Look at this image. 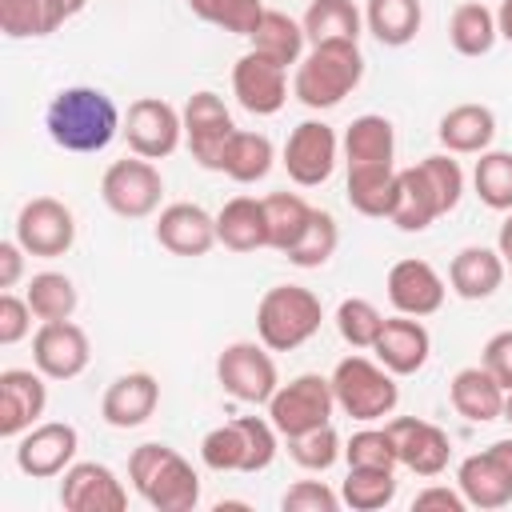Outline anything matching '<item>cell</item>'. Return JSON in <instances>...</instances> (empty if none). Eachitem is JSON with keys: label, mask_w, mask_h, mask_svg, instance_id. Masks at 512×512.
Masks as SVG:
<instances>
[{"label": "cell", "mask_w": 512, "mask_h": 512, "mask_svg": "<svg viewBox=\"0 0 512 512\" xmlns=\"http://www.w3.org/2000/svg\"><path fill=\"white\" fill-rule=\"evenodd\" d=\"M24 244L20 240H0V288H16L24 276Z\"/></svg>", "instance_id": "52"}, {"label": "cell", "mask_w": 512, "mask_h": 512, "mask_svg": "<svg viewBox=\"0 0 512 512\" xmlns=\"http://www.w3.org/2000/svg\"><path fill=\"white\" fill-rule=\"evenodd\" d=\"M280 432L264 416H236L204 432L200 460L212 472H264L276 460Z\"/></svg>", "instance_id": "5"}, {"label": "cell", "mask_w": 512, "mask_h": 512, "mask_svg": "<svg viewBox=\"0 0 512 512\" xmlns=\"http://www.w3.org/2000/svg\"><path fill=\"white\" fill-rule=\"evenodd\" d=\"M76 448H80V432L72 424L44 420L16 440V468L32 480H52L76 464Z\"/></svg>", "instance_id": "15"}, {"label": "cell", "mask_w": 512, "mask_h": 512, "mask_svg": "<svg viewBox=\"0 0 512 512\" xmlns=\"http://www.w3.org/2000/svg\"><path fill=\"white\" fill-rule=\"evenodd\" d=\"M32 304L28 296H16V292H4L0 296V344H20L28 332H32Z\"/></svg>", "instance_id": "49"}, {"label": "cell", "mask_w": 512, "mask_h": 512, "mask_svg": "<svg viewBox=\"0 0 512 512\" xmlns=\"http://www.w3.org/2000/svg\"><path fill=\"white\" fill-rule=\"evenodd\" d=\"M56 4H60V8H64V16L72 20L76 12H84V4H88V0H56Z\"/></svg>", "instance_id": "55"}, {"label": "cell", "mask_w": 512, "mask_h": 512, "mask_svg": "<svg viewBox=\"0 0 512 512\" xmlns=\"http://www.w3.org/2000/svg\"><path fill=\"white\" fill-rule=\"evenodd\" d=\"M500 420H508V424H512V392L504 396V416H500Z\"/></svg>", "instance_id": "56"}, {"label": "cell", "mask_w": 512, "mask_h": 512, "mask_svg": "<svg viewBox=\"0 0 512 512\" xmlns=\"http://www.w3.org/2000/svg\"><path fill=\"white\" fill-rule=\"evenodd\" d=\"M64 8L56 0H0V32L8 40L48 36L64 24Z\"/></svg>", "instance_id": "38"}, {"label": "cell", "mask_w": 512, "mask_h": 512, "mask_svg": "<svg viewBox=\"0 0 512 512\" xmlns=\"http://www.w3.org/2000/svg\"><path fill=\"white\" fill-rule=\"evenodd\" d=\"M92 360L88 332L72 320H44L32 336V364L48 380H76Z\"/></svg>", "instance_id": "17"}, {"label": "cell", "mask_w": 512, "mask_h": 512, "mask_svg": "<svg viewBox=\"0 0 512 512\" xmlns=\"http://www.w3.org/2000/svg\"><path fill=\"white\" fill-rule=\"evenodd\" d=\"M332 392H336V408L360 424H372V420H384L396 412L400 404V388H396V376L380 364V360H368L360 352L344 356L336 368H332Z\"/></svg>", "instance_id": "6"}, {"label": "cell", "mask_w": 512, "mask_h": 512, "mask_svg": "<svg viewBox=\"0 0 512 512\" xmlns=\"http://www.w3.org/2000/svg\"><path fill=\"white\" fill-rule=\"evenodd\" d=\"M188 8L204 24H212L220 32H232V36H252V28L264 16L260 0H188Z\"/></svg>", "instance_id": "43"}, {"label": "cell", "mask_w": 512, "mask_h": 512, "mask_svg": "<svg viewBox=\"0 0 512 512\" xmlns=\"http://www.w3.org/2000/svg\"><path fill=\"white\" fill-rule=\"evenodd\" d=\"M160 196H164V176H160V168L152 164V160H144V156H124V160H116V164H108L104 168V176H100V200L116 212V216H124V220H144V216H152L156 208H160Z\"/></svg>", "instance_id": "8"}, {"label": "cell", "mask_w": 512, "mask_h": 512, "mask_svg": "<svg viewBox=\"0 0 512 512\" xmlns=\"http://www.w3.org/2000/svg\"><path fill=\"white\" fill-rule=\"evenodd\" d=\"M300 24H304L308 44L360 40V32H364V12H360L352 0H312Z\"/></svg>", "instance_id": "35"}, {"label": "cell", "mask_w": 512, "mask_h": 512, "mask_svg": "<svg viewBox=\"0 0 512 512\" xmlns=\"http://www.w3.org/2000/svg\"><path fill=\"white\" fill-rule=\"evenodd\" d=\"M324 324V304L304 284H276L256 304V336L272 352H292L308 344Z\"/></svg>", "instance_id": "4"}, {"label": "cell", "mask_w": 512, "mask_h": 512, "mask_svg": "<svg viewBox=\"0 0 512 512\" xmlns=\"http://www.w3.org/2000/svg\"><path fill=\"white\" fill-rule=\"evenodd\" d=\"M236 124H232V112L224 104V96L200 88L188 96L184 104V140H188V152L200 168L208 172H220V160H224V148L232 140Z\"/></svg>", "instance_id": "13"}, {"label": "cell", "mask_w": 512, "mask_h": 512, "mask_svg": "<svg viewBox=\"0 0 512 512\" xmlns=\"http://www.w3.org/2000/svg\"><path fill=\"white\" fill-rule=\"evenodd\" d=\"M28 304H32V312H36V320L44 324V320H72V312H76V284L64 276V272H36L32 280H28Z\"/></svg>", "instance_id": "41"}, {"label": "cell", "mask_w": 512, "mask_h": 512, "mask_svg": "<svg viewBox=\"0 0 512 512\" xmlns=\"http://www.w3.org/2000/svg\"><path fill=\"white\" fill-rule=\"evenodd\" d=\"M436 136L452 156H480L496 136V112L488 104H456L440 116Z\"/></svg>", "instance_id": "27"}, {"label": "cell", "mask_w": 512, "mask_h": 512, "mask_svg": "<svg viewBox=\"0 0 512 512\" xmlns=\"http://www.w3.org/2000/svg\"><path fill=\"white\" fill-rule=\"evenodd\" d=\"M48 376L40 368H4L0 372V436L20 440L32 424H40L48 408Z\"/></svg>", "instance_id": "18"}, {"label": "cell", "mask_w": 512, "mask_h": 512, "mask_svg": "<svg viewBox=\"0 0 512 512\" xmlns=\"http://www.w3.org/2000/svg\"><path fill=\"white\" fill-rule=\"evenodd\" d=\"M504 396H508V392L500 388V380H496L484 364L460 368V372L452 376V384H448L452 408H456L464 420H472V424L500 420V416H504Z\"/></svg>", "instance_id": "28"}, {"label": "cell", "mask_w": 512, "mask_h": 512, "mask_svg": "<svg viewBox=\"0 0 512 512\" xmlns=\"http://www.w3.org/2000/svg\"><path fill=\"white\" fill-rule=\"evenodd\" d=\"M496 248H500V256H512V212L504 216V224L496 232Z\"/></svg>", "instance_id": "54"}, {"label": "cell", "mask_w": 512, "mask_h": 512, "mask_svg": "<svg viewBox=\"0 0 512 512\" xmlns=\"http://www.w3.org/2000/svg\"><path fill=\"white\" fill-rule=\"evenodd\" d=\"M380 328H384V312H380L372 300L348 296V300L336 304V332H340L344 344H352V348H372L376 336H380Z\"/></svg>", "instance_id": "44"}, {"label": "cell", "mask_w": 512, "mask_h": 512, "mask_svg": "<svg viewBox=\"0 0 512 512\" xmlns=\"http://www.w3.org/2000/svg\"><path fill=\"white\" fill-rule=\"evenodd\" d=\"M456 488L464 492L468 508L512 504V436L492 440L488 448L464 456L456 468Z\"/></svg>", "instance_id": "10"}, {"label": "cell", "mask_w": 512, "mask_h": 512, "mask_svg": "<svg viewBox=\"0 0 512 512\" xmlns=\"http://www.w3.org/2000/svg\"><path fill=\"white\" fill-rule=\"evenodd\" d=\"M336 244H340V224H336V216L324 212V208H316L312 220H308V228H304V236L292 244L288 264H296V268H320V264L332 260Z\"/></svg>", "instance_id": "42"}, {"label": "cell", "mask_w": 512, "mask_h": 512, "mask_svg": "<svg viewBox=\"0 0 512 512\" xmlns=\"http://www.w3.org/2000/svg\"><path fill=\"white\" fill-rule=\"evenodd\" d=\"M312 204L300 192H268L264 196V220H268V248L276 252H292V244L304 236L308 220H312Z\"/></svg>", "instance_id": "36"}, {"label": "cell", "mask_w": 512, "mask_h": 512, "mask_svg": "<svg viewBox=\"0 0 512 512\" xmlns=\"http://www.w3.org/2000/svg\"><path fill=\"white\" fill-rule=\"evenodd\" d=\"M340 504H344L340 492H332L324 480H296L280 496V508L284 512H336Z\"/></svg>", "instance_id": "48"}, {"label": "cell", "mask_w": 512, "mask_h": 512, "mask_svg": "<svg viewBox=\"0 0 512 512\" xmlns=\"http://www.w3.org/2000/svg\"><path fill=\"white\" fill-rule=\"evenodd\" d=\"M340 500L352 512H380L396 500V468H348Z\"/></svg>", "instance_id": "39"}, {"label": "cell", "mask_w": 512, "mask_h": 512, "mask_svg": "<svg viewBox=\"0 0 512 512\" xmlns=\"http://www.w3.org/2000/svg\"><path fill=\"white\" fill-rule=\"evenodd\" d=\"M428 508H440V512H464L468 500H464L460 488H440V484H432V488L416 492V500H412V512H428Z\"/></svg>", "instance_id": "51"}, {"label": "cell", "mask_w": 512, "mask_h": 512, "mask_svg": "<svg viewBox=\"0 0 512 512\" xmlns=\"http://www.w3.org/2000/svg\"><path fill=\"white\" fill-rule=\"evenodd\" d=\"M424 24L420 0H368L364 4V28L384 44V48H404L416 40Z\"/></svg>", "instance_id": "31"}, {"label": "cell", "mask_w": 512, "mask_h": 512, "mask_svg": "<svg viewBox=\"0 0 512 512\" xmlns=\"http://www.w3.org/2000/svg\"><path fill=\"white\" fill-rule=\"evenodd\" d=\"M440 200L428 184V176L420 172V164L400 168V184H396V204H392V224L400 232H424L432 220H440Z\"/></svg>", "instance_id": "30"}, {"label": "cell", "mask_w": 512, "mask_h": 512, "mask_svg": "<svg viewBox=\"0 0 512 512\" xmlns=\"http://www.w3.org/2000/svg\"><path fill=\"white\" fill-rule=\"evenodd\" d=\"M480 364L500 380L504 392H512V328L488 336V344H484V352H480Z\"/></svg>", "instance_id": "50"}, {"label": "cell", "mask_w": 512, "mask_h": 512, "mask_svg": "<svg viewBox=\"0 0 512 512\" xmlns=\"http://www.w3.org/2000/svg\"><path fill=\"white\" fill-rule=\"evenodd\" d=\"M472 188L484 208L512 212V152H500V148L480 152V160L472 168Z\"/></svg>", "instance_id": "40"}, {"label": "cell", "mask_w": 512, "mask_h": 512, "mask_svg": "<svg viewBox=\"0 0 512 512\" xmlns=\"http://www.w3.org/2000/svg\"><path fill=\"white\" fill-rule=\"evenodd\" d=\"M344 460H348V468H396L400 464L388 428H360V432H352L348 444H344Z\"/></svg>", "instance_id": "46"}, {"label": "cell", "mask_w": 512, "mask_h": 512, "mask_svg": "<svg viewBox=\"0 0 512 512\" xmlns=\"http://www.w3.org/2000/svg\"><path fill=\"white\" fill-rule=\"evenodd\" d=\"M160 404V384L152 372H124L104 388L100 416L108 428H140Z\"/></svg>", "instance_id": "24"}, {"label": "cell", "mask_w": 512, "mask_h": 512, "mask_svg": "<svg viewBox=\"0 0 512 512\" xmlns=\"http://www.w3.org/2000/svg\"><path fill=\"white\" fill-rule=\"evenodd\" d=\"M364 80V56L356 40H328L312 44L292 76V96L304 108H336L352 88Z\"/></svg>", "instance_id": "3"}, {"label": "cell", "mask_w": 512, "mask_h": 512, "mask_svg": "<svg viewBox=\"0 0 512 512\" xmlns=\"http://www.w3.org/2000/svg\"><path fill=\"white\" fill-rule=\"evenodd\" d=\"M44 128H48L52 144L64 152H104L116 140V132L124 128V120H120L116 100L104 88L72 84L48 100Z\"/></svg>", "instance_id": "1"}, {"label": "cell", "mask_w": 512, "mask_h": 512, "mask_svg": "<svg viewBox=\"0 0 512 512\" xmlns=\"http://www.w3.org/2000/svg\"><path fill=\"white\" fill-rule=\"evenodd\" d=\"M376 360L392 372V376H412L428 364V352H432V336L428 328L416 320V316H388L376 344H372Z\"/></svg>", "instance_id": "23"}, {"label": "cell", "mask_w": 512, "mask_h": 512, "mask_svg": "<svg viewBox=\"0 0 512 512\" xmlns=\"http://www.w3.org/2000/svg\"><path fill=\"white\" fill-rule=\"evenodd\" d=\"M232 96L252 116H276L288 100V68L276 64L272 56L248 48L232 64Z\"/></svg>", "instance_id": "16"}, {"label": "cell", "mask_w": 512, "mask_h": 512, "mask_svg": "<svg viewBox=\"0 0 512 512\" xmlns=\"http://www.w3.org/2000/svg\"><path fill=\"white\" fill-rule=\"evenodd\" d=\"M420 172L428 176V184H432V192L440 200V212L448 216L460 204V196H464V168H460V160H452V152H432V156L420 160Z\"/></svg>", "instance_id": "47"}, {"label": "cell", "mask_w": 512, "mask_h": 512, "mask_svg": "<svg viewBox=\"0 0 512 512\" xmlns=\"http://www.w3.org/2000/svg\"><path fill=\"white\" fill-rule=\"evenodd\" d=\"M128 480L156 512H192L200 504V476L196 468L168 444L148 440L128 456Z\"/></svg>", "instance_id": "2"}, {"label": "cell", "mask_w": 512, "mask_h": 512, "mask_svg": "<svg viewBox=\"0 0 512 512\" xmlns=\"http://www.w3.org/2000/svg\"><path fill=\"white\" fill-rule=\"evenodd\" d=\"M396 184H400V168H352L344 196L360 216L388 220L396 204Z\"/></svg>", "instance_id": "34"}, {"label": "cell", "mask_w": 512, "mask_h": 512, "mask_svg": "<svg viewBox=\"0 0 512 512\" xmlns=\"http://www.w3.org/2000/svg\"><path fill=\"white\" fill-rule=\"evenodd\" d=\"M124 140L136 156L144 160H164L180 148L184 140V112H176L168 100L160 96H140L128 104L124 112Z\"/></svg>", "instance_id": "11"}, {"label": "cell", "mask_w": 512, "mask_h": 512, "mask_svg": "<svg viewBox=\"0 0 512 512\" xmlns=\"http://www.w3.org/2000/svg\"><path fill=\"white\" fill-rule=\"evenodd\" d=\"M60 504L68 512H124L128 488L120 484V476L108 464L80 460L60 480Z\"/></svg>", "instance_id": "20"}, {"label": "cell", "mask_w": 512, "mask_h": 512, "mask_svg": "<svg viewBox=\"0 0 512 512\" xmlns=\"http://www.w3.org/2000/svg\"><path fill=\"white\" fill-rule=\"evenodd\" d=\"M448 40L460 56H488L492 44L500 40V28H496V12L480 0H468L452 12L448 20Z\"/></svg>", "instance_id": "37"}, {"label": "cell", "mask_w": 512, "mask_h": 512, "mask_svg": "<svg viewBox=\"0 0 512 512\" xmlns=\"http://www.w3.org/2000/svg\"><path fill=\"white\" fill-rule=\"evenodd\" d=\"M272 160H276V148L264 132H244L236 128L228 148H224V160H220V172L236 184H256L272 172Z\"/></svg>", "instance_id": "33"}, {"label": "cell", "mask_w": 512, "mask_h": 512, "mask_svg": "<svg viewBox=\"0 0 512 512\" xmlns=\"http://www.w3.org/2000/svg\"><path fill=\"white\" fill-rule=\"evenodd\" d=\"M156 244L168 248L172 256H208L220 244L216 216H208L192 200H176V204L160 208V216H156Z\"/></svg>", "instance_id": "22"}, {"label": "cell", "mask_w": 512, "mask_h": 512, "mask_svg": "<svg viewBox=\"0 0 512 512\" xmlns=\"http://www.w3.org/2000/svg\"><path fill=\"white\" fill-rule=\"evenodd\" d=\"M16 240L28 256L56 260L76 244V216L56 196H32L16 216Z\"/></svg>", "instance_id": "14"}, {"label": "cell", "mask_w": 512, "mask_h": 512, "mask_svg": "<svg viewBox=\"0 0 512 512\" xmlns=\"http://www.w3.org/2000/svg\"><path fill=\"white\" fill-rule=\"evenodd\" d=\"M216 380L228 396H236L240 404H268L272 392L280 388L276 376V360L272 348L256 344V340H232L220 356H216Z\"/></svg>", "instance_id": "9"}, {"label": "cell", "mask_w": 512, "mask_h": 512, "mask_svg": "<svg viewBox=\"0 0 512 512\" xmlns=\"http://www.w3.org/2000/svg\"><path fill=\"white\" fill-rule=\"evenodd\" d=\"M252 48L256 52H264V56H272L276 64H300L304 60V44H308V36H304V24L300 20H292L288 12H280V8H264V16H260V24L252 28Z\"/></svg>", "instance_id": "32"}, {"label": "cell", "mask_w": 512, "mask_h": 512, "mask_svg": "<svg viewBox=\"0 0 512 512\" xmlns=\"http://www.w3.org/2000/svg\"><path fill=\"white\" fill-rule=\"evenodd\" d=\"M344 164L352 168H396V132L380 112H364L344 132Z\"/></svg>", "instance_id": "26"}, {"label": "cell", "mask_w": 512, "mask_h": 512, "mask_svg": "<svg viewBox=\"0 0 512 512\" xmlns=\"http://www.w3.org/2000/svg\"><path fill=\"white\" fill-rule=\"evenodd\" d=\"M504 264H508V272H512V256H504Z\"/></svg>", "instance_id": "57"}, {"label": "cell", "mask_w": 512, "mask_h": 512, "mask_svg": "<svg viewBox=\"0 0 512 512\" xmlns=\"http://www.w3.org/2000/svg\"><path fill=\"white\" fill-rule=\"evenodd\" d=\"M496 28H500V36L512 44V0H500V8H496Z\"/></svg>", "instance_id": "53"}, {"label": "cell", "mask_w": 512, "mask_h": 512, "mask_svg": "<svg viewBox=\"0 0 512 512\" xmlns=\"http://www.w3.org/2000/svg\"><path fill=\"white\" fill-rule=\"evenodd\" d=\"M216 240L228 252H256L268 248V220H264V200L256 196H232L216 212Z\"/></svg>", "instance_id": "29"}, {"label": "cell", "mask_w": 512, "mask_h": 512, "mask_svg": "<svg viewBox=\"0 0 512 512\" xmlns=\"http://www.w3.org/2000/svg\"><path fill=\"white\" fill-rule=\"evenodd\" d=\"M336 160H340V140H336L332 124H324V120H300L288 132L284 152H280V164H284L288 180L300 184V188L324 184L336 172Z\"/></svg>", "instance_id": "12"}, {"label": "cell", "mask_w": 512, "mask_h": 512, "mask_svg": "<svg viewBox=\"0 0 512 512\" xmlns=\"http://www.w3.org/2000/svg\"><path fill=\"white\" fill-rule=\"evenodd\" d=\"M288 456H292L300 468H308V472H328V468L344 456V444H340V436H336L332 424H320V428H312V432L292 436V440H288Z\"/></svg>", "instance_id": "45"}, {"label": "cell", "mask_w": 512, "mask_h": 512, "mask_svg": "<svg viewBox=\"0 0 512 512\" xmlns=\"http://www.w3.org/2000/svg\"><path fill=\"white\" fill-rule=\"evenodd\" d=\"M504 256L500 248H484V244H468L452 256L448 264V284L460 300H488L500 284H504Z\"/></svg>", "instance_id": "25"}, {"label": "cell", "mask_w": 512, "mask_h": 512, "mask_svg": "<svg viewBox=\"0 0 512 512\" xmlns=\"http://www.w3.org/2000/svg\"><path fill=\"white\" fill-rule=\"evenodd\" d=\"M392 444H396V456L408 472L416 476H440L452 460V440L440 424L432 420H420V416H396L384 424Z\"/></svg>", "instance_id": "19"}, {"label": "cell", "mask_w": 512, "mask_h": 512, "mask_svg": "<svg viewBox=\"0 0 512 512\" xmlns=\"http://www.w3.org/2000/svg\"><path fill=\"white\" fill-rule=\"evenodd\" d=\"M384 288H388L392 308H396L400 316H416V320L440 312V308H444V296H448L444 276H440L428 260H416V256L396 260V264L388 268V284H384Z\"/></svg>", "instance_id": "21"}, {"label": "cell", "mask_w": 512, "mask_h": 512, "mask_svg": "<svg viewBox=\"0 0 512 512\" xmlns=\"http://www.w3.org/2000/svg\"><path fill=\"white\" fill-rule=\"evenodd\" d=\"M336 412V392H332V376L320 372H300L288 384H280L268 400V420L276 424V432L284 440L312 432L320 424H332Z\"/></svg>", "instance_id": "7"}]
</instances>
